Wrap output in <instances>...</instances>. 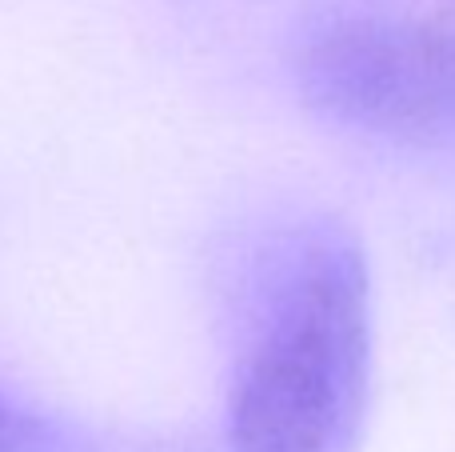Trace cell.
<instances>
[{
    "label": "cell",
    "mask_w": 455,
    "mask_h": 452,
    "mask_svg": "<svg viewBox=\"0 0 455 452\" xmlns=\"http://www.w3.org/2000/svg\"><path fill=\"white\" fill-rule=\"evenodd\" d=\"M0 452H20V424L0 405Z\"/></svg>",
    "instance_id": "cell-3"
},
{
    "label": "cell",
    "mask_w": 455,
    "mask_h": 452,
    "mask_svg": "<svg viewBox=\"0 0 455 452\" xmlns=\"http://www.w3.org/2000/svg\"><path fill=\"white\" fill-rule=\"evenodd\" d=\"M371 373V288L360 248L320 232L272 288L228 405L232 452H339Z\"/></svg>",
    "instance_id": "cell-1"
},
{
    "label": "cell",
    "mask_w": 455,
    "mask_h": 452,
    "mask_svg": "<svg viewBox=\"0 0 455 452\" xmlns=\"http://www.w3.org/2000/svg\"><path fill=\"white\" fill-rule=\"evenodd\" d=\"M299 85L347 128L403 144L455 141V32L352 20L299 56Z\"/></svg>",
    "instance_id": "cell-2"
}]
</instances>
